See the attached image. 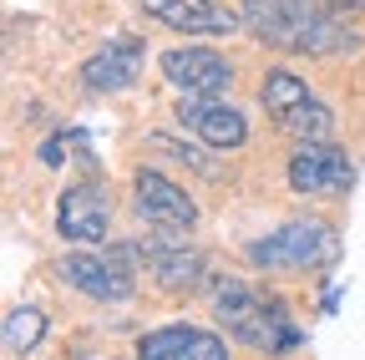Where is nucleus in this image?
Segmentation results:
<instances>
[{
  "label": "nucleus",
  "instance_id": "1",
  "mask_svg": "<svg viewBox=\"0 0 365 360\" xmlns=\"http://www.w3.org/2000/svg\"><path fill=\"white\" fill-rule=\"evenodd\" d=\"M244 31L284 56H350L360 36L335 0H239Z\"/></svg>",
  "mask_w": 365,
  "mask_h": 360
},
{
  "label": "nucleus",
  "instance_id": "2",
  "mask_svg": "<svg viewBox=\"0 0 365 360\" xmlns=\"http://www.w3.org/2000/svg\"><path fill=\"white\" fill-rule=\"evenodd\" d=\"M213 320L228 340H239L259 355H289V350L304 345L284 299H274V294H264L244 279H218L213 284Z\"/></svg>",
  "mask_w": 365,
  "mask_h": 360
},
{
  "label": "nucleus",
  "instance_id": "3",
  "mask_svg": "<svg viewBox=\"0 0 365 360\" xmlns=\"http://www.w3.org/2000/svg\"><path fill=\"white\" fill-rule=\"evenodd\" d=\"M244 259L254 269H284V274H309V269H330L340 259V229L325 218H289L279 223V229H269L259 234Z\"/></svg>",
  "mask_w": 365,
  "mask_h": 360
},
{
  "label": "nucleus",
  "instance_id": "4",
  "mask_svg": "<svg viewBox=\"0 0 365 360\" xmlns=\"http://www.w3.org/2000/svg\"><path fill=\"white\" fill-rule=\"evenodd\" d=\"M259 102H264V112H269V122L284 132V138H294V143H314V138H330V127H335V117H330V107L319 102L309 86L294 76V71H284V66H274L264 81H259Z\"/></svg>",
  "mask_w": 365,
  "mask_h": 360
},
{
  "label": "nucleus",
  "instance_id": "5",
  "mask_svg": "<svg viewBox=\"0 0 365 360\" xmlns=\"http://www.w3.org/2000/svg\"><path fill=\"white\" fill-rule=\"evenodd\" d=\"M56 279L86 299H97V304H127L137 294V264L127 254H117V244H107L102 254L76 249L56 264Z\"/></svg>",
  "mask_w": 365,
  "mask_h": 360
},
{
  "label": "nucleus",
  "instance_id": "6",
  "mask_svg": "<svg viewBox=\"0 0 365 360\" xmlns=\"http://www.w3.org/2000/svg\"><path fill=\"white\" fill-rule=\"evenodd\" d=\"M284 178L299 198H335V193H350L355 188V163L340 143L330 138H314V143H299L284 163Z\"/></svg>",
  "mask_w": 365,
  "mask_h": 360
},
{
  "label": "nucleus",
  "instance_id": "7",
  "mask_svg": "<svg viewBox=\"0 0 365 360\" xmlns=\"http://www.w3.org/2000/svg\"><path fill=\"white\" fill-rule=\"evenodd\" d=\"M173 117H178V127L188 132V138H198V143L213 148V153H234V148L249 143V117L228 102L223 92H218V97L182 92L178 107H173Z\"/></svg>",
  "mask_w": 365,
  "mask_h": 360
},
{
  "label": "nucleus",
  "instance_id": "8",
  "mask_svg": "<svg viewBox=\"0 0 365 360\" xmlns=\"http://www.w3.org/2000/svg\"><path fill=\"white\" fill-rule=\"evenodd\" d=\"M132 208H137L143 223H153L158 234H188V229H198L193 193L182 183H173L168 173H158V168H137L132 173Z\"/></svg>",
  "mask_w": 365,
  "mask_h": 360
},
{
  "label": "nucleus",
  "instance_id": "9",
  "mask_svg": "<svg viewBox=\"0 0 365 360\" xmlns=\"http://www.w3.org/2000/svg\"><path fill=\"white\" fill-rule=\"evenodd\" d=\"M56 234L66 244H81V249L107 244V234H112V198H107V188L102 183L61 188V198H56Z\"/></svg>",
  "mask_w": 365,
  "mask_h": 360
},
{
  "label": "nucleus",
  "instance_id": "10",
  "mask_svg": "<svg viewBox=\"0 0 365 360\" xmlns=\"http://www.w3.org/2000/svg\"><path fill=\"white\" fill-rule=\"evenodd\" d=\"M143 61H148V46L143 36H112L107 46H97L86 61H81V92L91 97H112L122 92V86H132L137 76H143Z\"/></svg>",
  "mask_w": 365,
  "mask_h": 360
},
{
  "label": "nucleus",
  "instance_id": "11",
  "mask_svg": "<svg viewBox=\"0 0 365 360\" xmlns=\"http://www.w3.org/2000/svg\"><path fill=\"white\" fill-rule=\"evenodd\" d=\"M143 16L182 36H234L244 31V11H228L218 0H137Z\"/></svg>",
  "mask_w": 365,
  "mask_h": 360
},
{
  "label": "nucleus",
  "instance_id": "12",
  "mask_svg": "<svg viewBox=\"0 0 365 360\" xmlns=\"http://www.w3.org/2000/svg\"><path fill=\"white\" fill-rule=\"evenodd\" d=\"M137 360H228V345L218 330L203 325H158L137 340Z\"/></svg>",
  "mask_w": 365,
  "mask_h": 360
},
{
  "label": "nucleus",
  "instance_id": "13",
  "mask_svg": "<svg viewBox=\"0 0 365 360\" xmlns=\"http://www.w3.org/2000/svg\"><path fill=\"white\" fill-rule=\"evenodd\" d=\"M163 76L178 92L218 97V92H228V81H234V66H228V56H218L208 46H173V51H163Z\"/></svg>",
  "mask_w": 365,
  "mask_h": 360
},
{
  "label": "nucleus",
  "instance_id": "14",
  "mask_svg": "<svg viewBox=\"0 0 365 360\" xmlns=\"http://www.w3.org/2000/svg\"><path fill=\"white\" fill-rule=\"evenodd\" d=\"M143 249H148L143 269H153V279L168 294H198L208 284V259L188 244H178V234L173 239H143Z\"/></svg>",
  "mask_w": 365,
  "mask_h": 360
},
{
  "label": "nucleus",
  "instance_id": "15",
  "mask_svg": "<svg viewBox=\"0 0 365 360\" xmlns=\"http://www.w3.org/2000/svg\"><path fill=\"white\" fill-rule=\"evenodd\" d=\"M41 340H46V309L16 304V309L6 314V350H11V355H31Z\"/></svg>",
  "mask_w": 365,
  "mask_h": 360
},
{
  "label": "nucleus",
  "instance_id": "16",
  "mask_svg": "<svg viewBox=\"0 0 365 360\" xmlns=\"http://www.w3.org/2000/svg\"><path fill=\"white\" fill-rule=\"evenodd\" d=\"M148 148H158L163 158H173V163H182V168H193V173H203V178H218V163H208L198 148L168 138V132H148Z\"/></svg>",
  "mask_w": 365,
  "mask_h": 360
},
{
  "label": "nucleus",
  "instance_id": "17",
  "mask_svg": "<svg viewBox=\"0 0 365 360\" xmlns=\"http://www.w3.org/2000/svg\"><path fill=\"white\" fill-rule=\"evenodd\" d=\"M335 6H340V11H350V16H355V11H365V0H335Z\"/></svg>",
  "mask_w": 365,
  "mask_h": 360
}]
</instances>
